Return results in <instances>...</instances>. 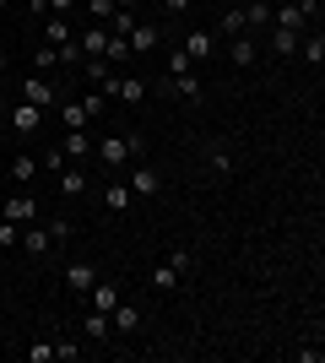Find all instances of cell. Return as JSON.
<instances>
[{
    "label": "cell",
    "instance_id": "cell-1",
    "mask_svg": "<svg viewBox=\"0 0 325 363\" xmlns=\"http://www.w3.org/2000/svg\"><path fill=\"white\" fill-rule=\"evenodd\" d=\"M147 152V136L141 130H125V136H103L98 141V163L108 168V174H120V168H130Z\"/></svg>",
    "mask_w": 325,
    "mask_h": 363
},
{
    "label": "cell",
    "instance_id": "cell-2",
    "mask_svg": "<svg viewBox=\"0 0 325 363\" xmlns=\"http://www.w3.org/2000/svg\"><path fill=\"white\" fill-rule=\"evenodd\" d=\"M190 266H195V260H190L185 250L163 255V266H152V293H173V288H179V277H190Z\"/></svg>",
    "mask_w": 325,
    "mask_h": 363
},
{
    "label": "cell",
    "instance_id": "cell-3",
    "mask_svg": "<svg viewBox=\"0 0 325 363\" xmlns=\"http://www.w3.org/2000/svg\"><path fill=\"white\" fill-rule=\"evenodd\" d=\"M147 87L169 92V98H179V104H195V98H201V76L185 71V76H163V82H147Z\"/></svg>",
    "mask_w": 325,
    "mask_h": 363
},
{
    "label": "cell",
    "instance_id": "cell-4",
    "mask_svg": "<svg viewBox=\"0 0 325 363\" xmlns=\"http://www.w3.org/2000/svg\"><path fill=\"white\" fill-rule=\"evenodd\" d=\"M125 184H130V196H141V201L163 196V174H157V168H147V163L130 168V174H125Z\"/></svg>",
    "mask_w": 325,
    "mask_h": 363
},
{
    "label": "cell",
    "instance_id": "cell-5",
    "mask_svg": "<svg viewBox=\"0 0 325 363\" xmlns=\"http://www.w3.org/2000/svg\"><path fill=\"white\" fill-rule=\"evenodd\" d=\"M103 92H108V98H120V104H130V108H136V104H141V98H147L152 87H147L141 76H114V82H108Z\"/></svg>",
    "mask_w": 325,
    "mask_h": 363
},
{
    "label": "cell",
    "instance_id": "cell-6",
    "mask_svg": "<svg viewBox=\"0 0 325 363\" xmlns=\"http://www.w3.org/2000/svg\"><path fill=\"white\" fill-rule=\"evenodd\" d=\"M22 104H33V108H49V104H55V87H49V76L33 71L28 82H22Z\"/></svg>",
    "mask_w": 325,
    "mask_h": 363
},
{
    "label": "cell",
    "instance_id": "cell-7",
    "mask_svg": "<svg viewBox=\"0 0 325 363\" xmlns=\"http://www.w3.org/2000/svg\"><path fill=\"white\" fill-rule=\"evenodd\" d=\"M125 44H130V55H147V49H157V44H163V28H157V22H136Z\"/></svg>",
    "mask_w": 325,
    "mask_h": 363
},
{
    "label": "cell",
    "instance_id": "cell-8",
    "mask_svg": "<svg viewBox=\"0 0 325 363\" xmlns=\"http://www.w3.org/2000/svg\"><path fill=\"white\" fill-rule=\"evenodd\" d=\"M93 282H98V266H87V260H71V266H65V288L71 293H93Z\"/></svg>",
    "mask_w": 325,
    "mask_h": 363
},
{
    "label": "cell",
    "instance_id": "cell-9",
    "mask_svg": "<svg viewBox=\"0 0 325 363\" xmlns=\"http://www.w3.org/2000/svg\"><path fill=\"white\" fill-rule=\"evenodd\" d=\"M108 325H114V331H120V336H130V331H141V309H136V303H114V309H108Z\"/></svg>",
    "mask_w": 325,
    "mask_h": 363
},
{
    "label": "cell",
    "instance_id": "cell-10",
    "mask_svg": "<svg viewBox=\"0 0 325 363\" xmlns=\"http://www.w3.org/2000/svg\"><path fill=\"white\" fill-rule=\"evenodd\" d=\"M185 55H190L195 65H201V60H212V55H217V38H212V33H201V28H195V33H185Z\"/></svg>",
    "mask_w": 325,
    "mask_h": 363
},
{
    "label": "cell",
    "instance_id": "cell-11",
    "mask_svg": "<svg viewBox=\"0 0 325 363\" xmlns=\"http://www.w3.org/2000/svg\"><path fill=\"white\" fill-rule=\"evenodd\" d=\"M6 114H11V125L22 130V136H33V130L44 125V108H33V104H16V108H6Z\"/></svg>",
    "mask_w": 325,
    "mask_h": 363
},
{
    "label": "cell",
    "instance_id": "cell-12",
    "mask_svg": "<svg viewBox=\"0 0 325 363\" xmlns=\"http://www.w3.org/2000/svg\"><path fill=\"white\" fill-rule=\"evenodd\" d=\"M298 55H304V60L314 65V71H320L325 65V33L314 28V33H304V38H298Z\"/></svg>",
    "mask_w": 325,
    "mask_h": 363
},
{
    "label": "cell",
    "instance_id": "cell-13",
    "mask_svg": "<svg viewBox=\"0 0 325 363\" xmlns=\"http://www.w3.org/2000/svg\"><path fill=\"white\" fill-rule=\"evenodd\" d=\"M114 76H120V65H114V60H103V55H87V82H93V87H108Z\"/></svg>",
    "mask_w": 325,
    "mask_h": 363
},
{
    "label": "cell",
    "instance_id": "cell-14",
    "mask_svg": "<svg viewBox=\"0 0 325 363\" xmlns=\"http://www.w3.org/2000/svg\"><path fill=\"white\" fill-rule=\"evenodd\" d=\"M71 38H76V33H71V22L49 11V16H44V44H55V49H60V44H71Z\"/></svg>",
    "mask_w": 325,
    "mask_h": 363
},
{
    "label": "cell",
    "instance_id": "cell-15",
    "mask_svg": "<svg viewBox=\"0 0 325 363\" xmlns=\"http://www.w3.org/2000/svg\"><path fill=\"white\" fill-rule=\"evenodd\" d=\"M228 60L239 65V71H249V65H255V38H244V33L228 38Z\"/></svg>",
    "mask_w": 325,
    "mask_h": 363
},
{
    "label": "cell",
    "instance_id": "cell-16",
    "mask_svg": "<svg viewBox=\"0 0 325 363\" xmlns=\"http://www.w3.org/2000/svg\"><path fill=\"white\" fill-rule=\"evenodd\" d=\"M6 217H11L16 228L33 223V217H38V201H33V196H11V201H6Z\"/></svg>",
    "mask_w": 325,
    "mask_h": 363
},
{
    "label": "cell",
    "instance_id": "cell-17",
    "mask_svg": "<svg viewBox=\"0 0 325 363\" xmlns=\"http://www.w3.org/2000/svg\"><path fill=\"white\" fill-rule=\"evenodd\" d=\"M76 44H81V55H103V49H108V28H103V22H93Z\"/></svg>",
    "mask_w": 325,
    "mask_h": 363
},
{
    "label": "cell",
    "instance_id": "cell-18",
    "mask_svg": "<svg viewBox=\"0 0 325 363\" xmlns=\"http://www.w3.org/2000/svg\"><path fill=\"white\" fill-rule=\"evenodd\" d=\"M87 336H93L98 347H108V342H114V325H108L103 309H93V315H87Z\"/></svg>",
    "mask_w": 325,
    "mask_h": 363
},
{
    "label": "cell",
    "instance_id": "cell-19",
    "mask_svg": "<svg viewBox=\"0 0 325 363\" xmlns=\"http://www.w3.org/2000/svg\"><path fill=\"white\" fill-rule=\"evenodd\" d=\"M114 303H120V282H108V277H103V282H93V309H103V315H108Z\"/></svg>",
    "mask_w": 325,
    "mask_h": 363
},
{
    "label": "cell",
    "instance_id": "cell-20",
    "mask_svg": "<svg viewBox=\"0 0 325 363\" xmlns=\"http://www.w3.org/2000/svg\"><path fill=\"white\" fill-rule=\"evenodd\" d=\"M16 244H22L28 255H49V244H55V239H49V228H28V233H22Z\"/></svg>",
    "mask_w": 325,
    "mask_h": 363
},
{
    "label": "cell",
    "instance_id": "cell-21",
    "mask_svg": "<svg viewBox=\"0 0 325 363\" xmlns=\"http://www.w3.org/2000/svg\"><path fill=\"white\" fill-rule=\"evenodd\" d=\"M217 33H222V38H239V33H244V6H228L222 22H217Z\"/></svg>",
    "mask_w": 325,
    "mask_h": 363
},
{
    "label": "cell",
    "instance_id": "cell-22",
    "mask_svg": "<svg viewBox=\"0 0 325 363\" xmlns=\"http://www.w3.org/2000/svg\"><path fill=\"white\" fill-rule=\"evenodd\" d=\"M298 38H304V33L277 28V33H271V55H298Z\"/></svg>",
    "mask_w": 325,
    "mask_h": 363
},
{
    "label": "cell",
    "instance_id": "cell-23",
    "mask_svg": "<svg viewBox=\"0 0 325 363\" xmlns=\"http://www.w3.org/2000/svg\"><path fill=\"white\" fill-rule=\"evenodd\" d=\"M65 157H87V152H93V136H87V130H65Z\"/></svg>",
    "mask_w": 325,
    "mask_h": 363
},
{
    "label": "cell",
    "instance_id": "cell-24",
    "mask_svg": "<svg viewBox=\"0 0 325 363\" xmlns=\"http://www.w3.org/2000/svg\"><path fill=\"white\" fill-rule=\"evenodd\" d=\"M244 28H271V6L266 0H249L244 6Z\"/></svg>",
    "mask_w": 325,
    "mask_h": 363
},
{
    "label": "cell",
    "instance_id": "cell-25",
    "mask_svg": "<svg viewBox=\"0 0 325 363\" xmlns=\"http://www.w3.org/2000/svg\"><path fill=\"white\" fill-rule=\"evenodd\" d=\"M60 196H87V174H76V168H60Z\"/></svg>",
    "mask_w": 325,
    "mask_h": 363
},
{
    "label": "cell",
    "instance_id": "cell-26",
    "mask_svg": "<svg viewBox=\"0 0 325 363\" xmlns=\"http://www.w3.org/2000/svg\"><path fill=\"white\" fill-rule=\"evenodd\" d=\"M130 201H136V196H130V184H108V190H103V206H108V212H125Z\"/></svg>",
    "mask_w": 325,
    "mask_h": 363
},
{
    "label": "cell",
    "instance_id": "cell-27",
    "mask_svg": "<svg viewBox=\"0 0 325 363\" xmlns=\"http://www.w3.org/2000/svg\"><path fill=\"white\" fill-rule=\"evenodd\" d=\"M277 28H293V33H309V16L298 11V6H282V11H277Z\"/></svg>",
    "mask_w": 325,
    "mask_h": 363
},
{
    "label": "cell",
    "instance_id": "cell-28",
    "mask_svg": "<svg viewBox=\"0 0 325 363\" xmlns=\"http://www.w3.org/2000/svg\"><path fill=\"white\" fill-rule=\"evenodd\" d=\"M55 65H60V55H55V44H38V49H33V71H38V76H49V71H55Z\"/></svg>",
    "mask_w": 325,
    "mask_h": 363
},
{
    "label": "cell",
    "instance_id": "cell-29",
    "mask_svg": "<svg viewBox=\"0 0 325 363\" xmlns=\"http://www.w3.org/2000/svg\"><path fill=\"white\" fill-rule=\"evenodd\" d=\"M60 125H65V130H87V108H81V104H65L60 108Z\"/></svg>",
    "mask_w": 325,
    "mask_h": 363
},
{
    "label": "cell",
    "instance_id": "cell-30",
    "mask_svg": "<svg viewBox=\"0 0 325 363\" xmlns=\"http://www.w3.org/2000/svg\"><path fill=\"white\" fill-rule=\"evenodd\" d=\"M33 174H38V157H28V152H22V157H11V179H22V184H28Z\"/></svg>",
    "mask_w": 325,
    "mask_h": 363
},
{
    "label": "cell",
    "instance_id": "cell-31",
    "mask_svg": "<svg viewBox=\"0 0 325 363\" xmlns=\"http://www.w3.org/2000/svg\"><path fill=\"white\" fill-rule=\"evenodd\" d=\"M81 108H87V120H98V114L108 108V92H103V87H98V92H87V98H81Z\"/></svg>",
    "mask_w": 325,
    "mask_h": 363
},
{
    "label": "cell",
    "instance_id": "cell-32",
    "mask_svg": "<svg viewBox=\"0 0 325 363\" xmlns=\"http://www.w3.org/2000/svg\"><path fill=\"white\" fill-rule=\"evenodd\" d=\"M38 168H49V174H60V168H71V157H65L60 147H49L44 157H38Z\"/></svg>",
    "mask_w": 325,
    "mask_h": 363
},
{
    "label": "cell",
    "instance_id": "cell-33",
    "mask_svg": "<svg viewBox=\"0 0 325 363\" xmlns=\"http://www.w3.org/2000/svg\"><path fill=\"white\" fill-rule=\"evenodd\" d=\"M22 358H28V363H55V342H33Z\"/></svg>",
    "mask_w": 325,
    "mask_h": 363
},
{
    "label": "cell",
    "instance_id": "cell-34",
    "mask_svg": "<svg viewBox=\"0 0 325 363\" xmlns=\"http://www.w3.org/2000/svg\"><path fill=\"white\" fill-rule=\"evenodd\" d=\"M185 71H195V60H190L185 49H173L169 55V76H185Z\"/></svg>",
    "mask_w": 325,
    "mask_h": 363
},
{
    "label": "cell",
    "instance_id": "cell-35",
    "mask_svg": "<svg viewBox=\"0 0 325 363\" xmlns=\"http://www.w3.org/2000/svg\"><path fill=\"white\" fill-rule=\"evenodd\" d=\"M49 239H55V244H65V239H71V223H65V217H49Z\"/></svg>",
    "mask_w": 325,
    "mask_h": 363
},
{
    "label": "cell",
    "instance_id": "cell-36",
    "mask_svg": "<svg viewBox=\"0 0 325 363\" xmlns=\"http://www.w3.org/2000/svg\"><path fill=\"white\" fill-rule=\"evenodd\" d=\"M55 55H60V65H76V60H87V55H81V44H76V38H71V44H60V49H55Z\"/></svg>",
    "mask_w": 325,
    "mask_h": 363
},
{
    "label": "cell",
    "instance_id": "cell-37",
    "mask_svg": "<svg viewBox=\"0 0 325 363\" xmlns=\"http://www.w3.org/2000/svg\"><path fill=\"white\" fill-rule=\"evenodd\" d=\"M16 239H22V228H16V223H11V217H6V223H0V250H11V244H16Z\"/></svg>",
    "mask_w": 325,
    "mask_h": 363
},
{
    "label": "cell",
    "instance_id": "cell-38",
    "mask_svg": "<svg viewBox=\"0 0 325 363\" xmlns=\"http://www.w3.org/2000/svg\"><path fill=\"white\" fill-rule=\"evenodd\" d=\"M87 11H93V22H108V16H114V0H87Z\"/></svg>",
    "mask_w": 325,
    "mask_h": 363
},
{
    "label": "cell",
    "instance_id": "cell-39",
    "mask_svg": "<svg viewBox=\"0 0 325 363\" xmlns=\"http://www.w3.org/2000/svg\"><path fill=\"white\" fill-rule=\"evenodd\" d=\"M55 358H60V363H76L81 347H76V342H55Z\"/></svg>",
    "mask_w": 325,
    "mask_h": 363
},
{
    "label": "cell",
    "instance_id": "cell-40",
    "mask_svg": "<svg viewBox=\"0 0 325 363\" xmlns=\"http://www.w3.org/2000/svg\"><path fill=\"white\" fill-rule=\"evenodd\" d=\"M44 6H49V11H55V16H65V11H71V6H81V0H44Z\"/></svg>",
    "mask_w": 325,
    "mask_h": 363
},
{
    "label": "cell",
    "instance_id": "cell-41",
    "mask_svg": "<svg viewBox=\"0 0 325 363\" xmlns=\"http://www.w3.org/2000/svg\"><path fill=\"white\" fill-rule=\"evenodd\" d=\"M163 6H169V11H185V6H195V0H163Z\"/></svg>",
    "mask_w": 325,
    "mask_h": 363
},
{
    "label": "cell",
    "instance_id": "cell-42",
    "mask_svg": "<svg viewBox=\"0 0 325 363\" xmlns=\"http://www.w3.org/2000/svg\"><path fill=\"white\" fill-rule=\"evenodd\" d=\"M114 6H120V11H136V6H141V0H114Z\"/></svg>",
    "mask_w": 325,
    "mask_h": 363
},
{
    "label": "cell",
    "instance_id": "cell-43",
    "mask_svg": "<svg viewBox=\"0 0 325 363\" xmlns=\"http://www.w3.org/2000/svg\"><path fill=\"white\" fill-rule=\"evenodd\" d=\"M6 108H11V104H6V92H0V114H6Z\"/></svg>",
    "mask_w": 325,
    "mask_h": 363
},
{
    "label": "cell",
    "instance_id": "cell-44",
    "mask_svg": "<svg viewBox=\"0 0 325 363\" xmlns=\"http://www.w3.org/2000/svg\"><path fill=\"white\" fill-rule=\"evenodd\" d=\"M0 76H6V55H0Z\"/></svg>",
    "mask_w": 325,
    "mask_h": 363
},
{
    "label": "cell",
    "instance_id": "cell-45",
    "mask_svg": "<svg viewBox=\"0 0 325 363\" xmlns=\"http://www.w3.org/2000/svg\"><path fill=\"white\" fill-rule=\"evenodd\" d=\"M0 6H6V0H0Z\"/></svg>",
    "mask_w": 325,
    "mask_h": 363
}]
</instances>
